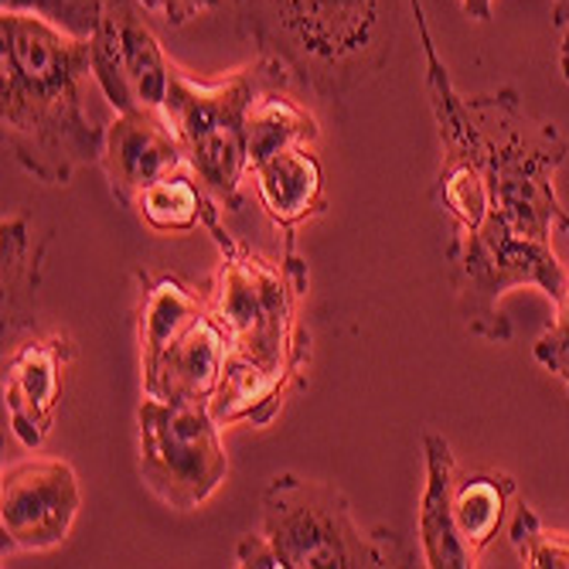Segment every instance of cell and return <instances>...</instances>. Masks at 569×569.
Segmentation results:
<instances>
[{"label": "cell", "instance_id": "6da1fadb", "mask_svg": "<svg viewBox=\"0 0 569 569\" xmlns=\"http://www.w3.org/2000/svg\"><path fill=\"white\" fill-rule=\"evenodd\" d=\"M222 212L216 204L201 222L219 246V273L209 300L229 348L222 386L209 409L219 427H270L310 361V331L300 325L307 263L293 246L283 249L280 260L252 252L222 226Z\"/></svg>", "mask_w": 569, "mask_h": 569}, {"label": "cell", "instance_id": "7a4b0ae2", "mask_svg": "<svg viewBox=\"0 0 569 569\" xmlns=\"http://www.w3.org/2000/svg\"><path fill=\"white\" fill-rule=\"evenodd\" d=\"M92 76L89 38L38 14H0V123L11 158L38 181L66 188L102 161L107 130L89 123L79 86Z\"/></svg>", "mask_w": 569, "mask_h": 569}, {"label": "cell", "instance_id": "3957f363", "mask_svg": "<svg viewBox=\"0 0 569 569\" xmlns=\"http://www.w3.org/2000/svg\"><path fill=\"white\" fill-rule=\"evenodd\" d=\"M389 11L386 0H236L239 31L256 56L321 99H348L386 69Z\"/></svg>", "mask_w": 569, "mask_h": 569}, {"label": "cell", "instance_id": "277c9868", "mask_svg": "<svg viewBox=\"0 0 569 569\" xmlns=\"http://www.w3.org/2000/svg\"><path fill=\"white\" fill-rule=\"evenodd\" d=\"M463 107L481 143L491 191V216L478 232L508 236L529 246H552V222L562 212L552 178L569 150L562 133L532 117L519 92L508 86L498 92L463 96Z\"/></svg>", "mask_w": 569, "mask_h": 569}, {"label": "cell", "instance_id": "5b68a950", "mask_svg": "<svg viewBox=\"0 0 569 569\" xmlns=\"http://www.w3.org/2000/svg\"><path fill=\"white\" fill-rule=\"evenodd\" d=\"M260 532L280 569H379L409 566L396 536L366 532L341 488L300 475H277L260 498Z\"/></svg>", "mask_w": 569, "mask_h": 569}, {"label": "cell", "instance_id": "8992f818", "mask_svg": "<svg viewBox=\"0 0 569 569\" xmlns=\"http://www.w3.org/2000/svg\"><path fill=\"white\" fill-rule=\"evenodd\" d=\"M270 79H287V72L263 56L216 82H201L174 66L164 120L184 147L188 168L226 212H239L242 204V181L249 178L246 113Z\"/></svg>", "mask_w": 569, "mask_h": 569}, {"label": "cell", "instance_id": "52a82bcc", "mask_svg": "<svg viewBox=\"0 0 569 569\" xmlns=\"http://www.w3.org/2000/svg\"><path fill=\"white\" fill-rule=\"evenodd\" d=\"M137 427L140 478L161 505L194 511L222 488L229 457L209 402H161L143 396Z\"/></svg>", "mask_w": 569, "mask_h": 569}, {"label": "cell", "instance_id": "ba28073f", "mask_svg": "<svg viewBox=\"0 0 569 569\" xmlns=\"http://www.w3.org/2000/svg\"><path fill=\"white\" fill-rule=\"evenodd\" d=\"M143 14L137 0H110L89 34L92 79L117 113L164 117L174 62Z\"/></svg>", "mask_w": 569, "mask_h": 569}, {"label": "cell", "instance_id": "9c48e42d", "mask_svg": "<svg viewBox=\"0 0 569 569\" xmlns=\"http://www.w3.org/2000/svg\"><path fill=\"white\" fill-rule=\"evenodd\" d=\"M82 488L62 457H28L0 475V552H44L72 536Z\"/></svg>", "mask_w": 569, "mask_h": 569}, {"label": "cell", "instance_id": "30bf717a", "mask_svg": "<svg viewBox=\"0 0 569 569\" xmlns=\"http://www.w3.org/2000/svg\"><path fill=\"white\" fill-rule=\"evenodd\" d=\"M72 358V338L59 331H34L4 348V412L24 450H38L56 427Z\"/></svg>", "mask_w": 569, "mask_h": 569}, {"label": "cell", "instance_id": "8fae6325", "mask_svg": "<svg viewBox=\"0 0 569 569\" xmlns=\"http://www.w3.org/2000/svg\"><path fill=\"white\" fill-rule=\"evenodd\" d=\"M99 168L107 171L110 194L123 209H133L153 181L188 168V161L178 133L164 117L117 113V120L107 127V140H102Z\"/></svg>", "mask_w": 569, "mask_h": 569}, {"label": "cell", "instance_id": "7c38bea8", "mask_svg": "<svg viewBox=\"0 0 569 569\" xmlns=\"http://www.w3.org/2000/svg\"><path fill=\"white\" fill-rule=\"evenodd\" d=\"M226 331L219 318L209 310L188 325L164 351L143 369V396L161 402H209L216 399L226 372Z\"/></svg>", "mask_w": 569, "mask_h": 569}, {"label": "cell", "instance_id": "4fadbf2b", "mask_svg": "<svg viewBox=\"0 0 569 569\" xmlns=\"http://www.w3.org/2000/svg\"><path fill=\"white\" fill-rule=\"evenodd\" d=\"M256 198H260L267 219L287 236L293 246L297 229L310 219H321L328 212L325 194V168L318 161L315 147H290L280 150L263 164L249 171Z\"/></svg>", "mask_w": 569, "mask_h": 569}, {"label": "cell", "instance_id": "5bb4252c", "mask_svg": "<svg viewBox=\"0 0 569 569\" xmlns=\"http://www.w3.org/2000/svg\"><path fill=\"white\" fill-rule=\"evenodd\" d=\"M423 457H427V488L420 498V546L423 559L433 569H471L478 559L460 542L453 526V491H457V457L443 433H423Z\"/></svg>", "mask_w": 569, "mask_h": 569}, {"label": "cell", "instance_id": "9a60e30c", "mask_svg": "<svg viewBox=\"0 0 569 569\" xmlns=\"http://www.w3.org/2000/svg\"><path fill=\"white\" fill-rule=\"evenodd\" d=\"M140 283V372L161 358V351L204 310L209 297L198 293L178 273H137Z\"/></svg>", "mask_w": 569, "mask_h": 569}, {"label": "cell", "instance_id": "2e32d148", "mask_svg": "<svg viewBox=\"0 0 569 569\" xmlns=\"http://www.w3.org/2000/svg\"><path fill=\"white\" fill-rule=\"evenodd\" d=\"M287 79H270L260 92L252 96L246 113V150H249V171L263 164L267 158L290 147H315L321 127L303 102L287 96Z\"/></svg>", "mask_w": 569, "mask_h": 569}, {"label": "cell", "instance_id": "e0dca14e", "mask_svg": "<svg viewBox=\"0 0 569 569\" xmlns=\"http://www.w3.org/2000/svg\"><path fill=\"white\" fill-rule=\"evenodd\" d=\"M515 501V478L501 471H468L457 478L453 491V526L460 542L478 559L505 526Z\"/></svg>", "mask_w": 569, "mask_h": 569}, {"label": "cell", "instance_id": "ac0fdd59", "mask_svg": "<svg viewBox=\"0 0 569 569\" xmlns=\"http://www.w3.org/2000/svg\"><path fill=\"white\" fill-rule=\"evenodd\" d=\"M4 249V348L31 328V307L41 283V249L34 246L28 216H11L0 226Z\"/></svg>", "mask_w": 569, "mask_h": 569}, {"label": "cell", "instance_id": "d6986e66", "mask_svg": "<svg viewBox=\"0 0 569 569\" xmlns=\"http://www.w3.org/2000/svg\"><path fill=\"white\" fill-rule=\"evenodd\" d=\"M216 198L198 181L191 168H181L161 181H153L133 204L137 219L153 232H191L216 209ZM222 209V204H219Z\"/></svg>", "mask_w": 569, "mask_h": 569}, {"label": "cell", "instance_id": "ffe728a7", "mask_svg": "<svg viewBox=\"0 0 569 569\" xmlns=\"http://www.w3.org/2000/svg\"><path fill=\"white\" fill-rule=\"evenodd\" d=\"M508 539L529 569H569V532L549 529L529 505H515Z\"/></svg>", "mask_w": 569, "mask_h": 569}, {"label": "cell", "instance_id": "44dd1931", "mask_svg": "<svg viewBox=\"0 0 569 569\" xmlns=\"http://www.w3.org/2000/svg\"><path fill=\"white\" fill-rule=\"evenodd\" d=\"M110 0H0V14H38L79 38H89Z\"/></svg>", "mask_w": 569, "mask_h": 569}, {"label": "cell", "instance_id": "7402d4cb", "mask_svg": "<svg viewBox=\"0 0 569 569\" xmlns=\"http://www.w3.org/2000/svg\"><path fill=\"white\" fill-rule=\"evenodd\" d=\"M556 226H559V232L569 236V212H566V209L556 216ZM532 355H536V361H539V366H542L546 372H552V376L562 379V386H566V392H569V287H566L562 300L556 303V318H552V325H549V328L542 331V338L532 345Z\"/></svg>", "mask_w": 569, "mask_h": 569}, {"label": "cell", "instance_id": "603a6c76", "mask_svg": "<svg viewBox=\"0 0 569 569\" xmlns=\"http://www.w3.org/2000/svg\"><path fill=\"white\" fill-rule=\"evenodd\" d=\"M137 4H140L147 14L161 18L168 28H184V24H191L194 18L216 11V8L222 4V0H137Z\"/></svg>", "mask_w": 569, "mask_h": 569}, {"label": "cell", "instance_id": "cb8c5ba5", "mask_svg": "<svg viewBox=\"0 0 569 569\" xmlns=\"http://www.w3.org/2000/svg\"><path fill=\"white\" fill-rule=\"evenodd\" d=\"M236 566L239 569H280L277 566V552L273 546L267 542L263 532H249L239 539L236 546Z\"/></svg>", "mask_w": 569, "mask_h": 569}, {"label": "cell", "instance_id": "d4e9b609", "mask_svg": "<svg viewBox=\"0 0 569 569\" xmlns=\"http://www.w3.org/2000/svg\"><path fill=\"white\" fill-rule=\"evenodd\" d=\"M409 4H412V14H417V31H420V41H423V56H427V66H430V62H440V51H437L433 31H430L427 11H423V0H409Z\"/></svg>", "mask_w": 569, "mask_h": 569}, {"label": "cell", "instance_id": "484cf974", "mask_svg": "<svg viewBox=\"0 0 569 569\" xmlns=\"http://www.w3.org/2000/svg\"><path fill=\"white\" fill-rule=\"evenodd\" d=\"M463 4V14L475 18V21H491V8H495V0H460Z\"/></svg>", "mask_w": 569, "mask_h": 569}, {"label": "cell", "instance_id": "4316f807", "mask_svg": "<svg viewBox=\"0 0 569 569\" xmlns=\"http://www.w3.org/2000/svg\"><path fill=\"white\" fill-rule=\"evenodd\" d=\"M552 24L559 31L569 28V0H552Z\"/></svg>", "mask_w": 569, "mask_h": 569}, {"label": "cell", "instance_id": "83f0119b", "mask_svg": "<svg viewBox=\"0 0 569 569\" xmlns=\"http://www.w3.org/2000/svg\"><path fill=\"white\" fill-rule=\"evenodd\" d=\"M559 69H562V79L569 82V28H562V44H559Z\"/></svg>", "mask_w": 569, "mask_h": 569}]
</instances>
